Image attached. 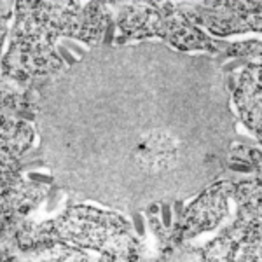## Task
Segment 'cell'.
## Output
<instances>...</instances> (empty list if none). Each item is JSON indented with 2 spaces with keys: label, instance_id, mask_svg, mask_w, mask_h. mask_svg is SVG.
I'll use <instances>...</instances> for the list:
<instances>
[{
  "label": "cell",
  "instance_id": "1",
  "mask_svg": "<svg viewBox=\"0 0 262 262\" xmlns=\"http://www.w3.org/2000/svg\"><path fill=\"white\" fill-rule=\"evenodd\" d=\"M56 229L67 242L103 248L117 232L126 229V224L117 215L77 206L63 215L56 224Z\"/></svg>",
  "mask_w": 262,
  "mask_h": 262
},
{
  "label": "cell",
  "instance_id": "2",
  "mask_svg": "<svg viewBox=\"0 0 262 262\" xmlns=\"http://www.w3.org/2000/svg\"><path fill=\"white\" fill-rule=\"evenodd\" d=\"M61 65L51 46L12 42L9 53L4 56V74L16 81H32L58 70Z\"/></svg>",
  "mask_w": 262,
  "mask_h": 262
},
{
  "label": "cell",
  "instance_id": "3",
  "mask_svg": "<svg viewBox=\"0 0 262 262\" xmlns=\"http://www.w3.org/2000/svg\"><path fill=\"white\" fill-rule=\"evenodd\" d=\"M234 189L229 184H219L206 189L185 212L184 221V236H194L201 231H208L210 227L217 226L221 219L226 215L227 200Z\"/></svg>",
  "mask_w": 262,
  "mask_h": 262
},
{
  "label": "cell",
  "instance_id": "4",
  "mask_svg": "<svg viewBox=\"0 0 262 262\" xmlns=\"http://www.w3.org/2000/svg\"><path fill=\"white\" fill-rule=\"evenodd\" d=\"M170 11V4H166V7L156 2L131 4L121 14L119 27L124 33L133 37L158 35V33H163Z\"/></svg>",
  "mask_w": 262,
  "mask_h": 262
},
{
  "label": "cell",
  "instance_id": "5",
  "mask_svg": "<svg viewBox=\"0 0 262 262\" xmlns=\"http://www.w3.org/2000/svg\"><path fill=\"white\" fill-rule=\"evenodd\" d=\"M177 159L175 140L164 133H152L135 149V161L143 170L158 173L170 168Z\"/></svg>",
  "mask_w": 262,
  "mask_h": 262
},
{
  "label": "cell",
  "instance_id": "6",
  "mask_svg": "<svg viewBox=\"0 0 262 262\" xmlns=\"http://www.w3.org/2000/svg\"><path fill=\"white\" fill-rule=\"evenodd\" d=\"M236 101H238L239 112L243 116V121L255 129L260 131V111H262V95H260V79L259 74L245 72L239 86L236 90Z\"/></svg>",
  "mask_w": 262,
  "mask_h": 262
},
{
  "label": "cell",
  "instance_id": "7",
  "mask_svg": "<svg viewBox=\"0 0 262 262\" xmlns=\"http://www.w3.org/2000/svg\"><path fill=\"white\" fill-rule=\"evenodd\" d=\"M33 131L27 122L4 116L2 119V159H16L30 147Z\"/></svg>",
  "mask_w": 262,
  "mask_h": 262
},
{
  "label": "cell",
  "instance_id": "8",
  "mask_svg": "<svg viewBox=\"0 0 262 262\" xmlns=\"http://www.w3.org/2000/svg\"><path fill=\"white\" fill-rule=\"evenodd\" d=\"M101 30H103V7L100 2H91L72 18L67 25L65 33L77 35L86 42H93L101 35Z\"/></svg>",
  "mask_w": 262,
  "mask_h": 262
},
{
  "label": "cell",
  "instance_id": "9",
  "mask_svg": "<svg viewBox=\"0 0 262 262\" xmlns=\"http://www.w3.org/2000/svg\"><path fill=\"white\" fill-rule=\"evenodd\" d=\"M163 33H168L170 40L180 49H196L206 42L205 35L184 19H166Z\"/></svg>",
  "mask_w": 262,
  "mask_h": 262
}]
</instances>
